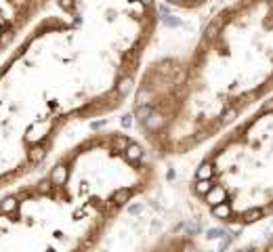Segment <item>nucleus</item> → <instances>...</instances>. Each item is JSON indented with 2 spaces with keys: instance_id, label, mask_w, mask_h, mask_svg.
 Wrapping results in <instances>:
<instances>
[{
  "instance_id": "nucleus-1",
  "label": "nucleus",
  "mask_w": 273,
  "mask_h": 252,
  "mask_svg": "<svg viewBox=\"0 0 273 252\" xmlns=\"http://www.w3.org/2000/svg\"><path fill=\"white\" fill-rule=\"evenodd\" d=\"M158 0H0V189L130 101Z\"/></svg>"
},
{
  "instance_id": "nucleus-3",
  "label": "nucleus",
  "mask_w": 273,
  "mask_h": 252,
  "mask_svg": "<svg viewBox=\"0 0 273 252\" xmlns=\"http://www.w3.org/2000/svg\"><path fill=\"white\" fill-rule=\"evenodd\" d=\"M158 158L139 134L101 128L57 145L0 189V250H97L158 185Z\"/></svg>"
},
{
  "instance_id": "nucleus-2",
  "label": "nucleus",
  "mask_w": 273,
  "mask_h": 252,
  "mask_svg": "<svg viewBox=\"0 0 273 252\" xmlns=\"http://www.w3.org/2000/svg\"><path fill=\"white\" fill-rule=\"evenodd\" d=\"M273 93V0H229L194 42L145 61L130 95L158 160L198 151Z\"/></svg>"
},
{
  "instance_id": "nucleus-5",
  "label": "nucleus",
  "mask_w": 273,
  "mask_h": 252,
  "mask_svg": "<svg viewBox=\"0 0 273 252\" xmlns=\"http://www.w3.org/2000/svg\"><path fill=\"white\" fill-rule=\"evenodd\" d=\"M166 7L175 9V11H181V13H196V11H202L206 9L212 0H160Z\"/></svg>"
},
{
  "instance_id": "nucleus-4",
  "label": "nucleus",
  "mask_w": 273,
  "mask_h": 252,
  "mask_svg": "<svg viewBox=\"0 0 273 252\" xmlns=\"http://www.w3.org/2000/svg\"><path fill=\"white\" fill-rule=\"evenodd\" d=\"M206 145L187 181L194 204L237 229L273 216V93Z\"/></svg>"
}]
</instances>
